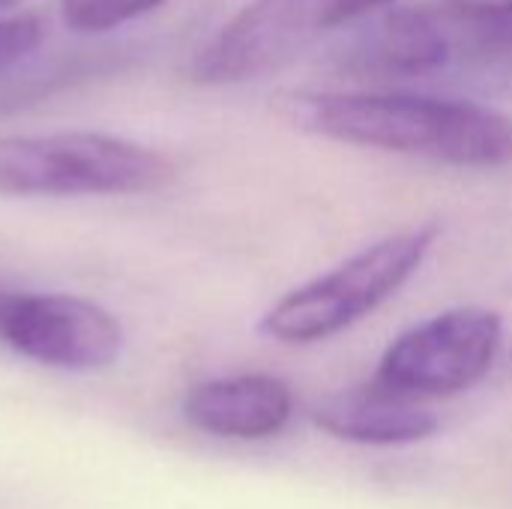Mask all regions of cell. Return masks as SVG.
<instances>
[{"label": "cell", "instance_id": "1", "mask_svg": "<svg viewBox=\"0 0 512 509\" xmlns=\"http://www.w3.org/2000/svg\"><path fill=\"white\" fill-rule=\"evenodd\" d=\"M294 120L324 138L387 153L426 156L459 168L512 162V120L495 108L423 93H312Z\"/></svg>", "mask_w": 512, "mask_h": 509}, {"label": "cell", "instance_id": "2", "mask_svg": "<svg viewBox=\"0 0 512 509\" xmlns=\"http://www.w3.org/2000/svg\"><path fill=\"white\" fill-rule=\"evenodd\" d=\"M435 240L438 225H420L363 246L333 270L282 294L261 315V333L285 345H312L345 333L417 276Z\"/></svg>", "mask_w": 512, "mask_h": 509}, {"label": "cell", "instance_id": "3", "mask_svg": "<svg viewBox=\"0 0 512 509\" xmlns=\"http://www.w3.org/2000/svg\"><path fill=\"white\" fill-rule=\"evenodd\" d=\"M174 177L165 153L102 135L51 132L0 138V195L69 198V195H141Z\"/></svg>", "mask_w": 512, "mask_h": 509}, {"label": "cell", "instance_id": "4", "mask_svg": "<svg viewBox=\"0 0 512 509\" xmlns=\"http://www.w3.org/2000/svg\"><path fill=\"white\" fill-rule=\"evenodd\" d=\"M504 345V321L483 306L438 312L393 339L378 360L372 384L420 402L447 399L480 384Z\"/></svg>", "mask_w": 512, "mask_h": 509}, {"label": "cell", "instance_id": "5", "mask_svg": "<svg viewBox=\"0 0 512 509\" xmlns=\"http://www.w3.org/2000/svg\"><path fill=\"white\" fill-rule=\"evenodd\" d=\"M390 0H252L192 60L198 84H240L282 69L318 36Z\"/></svg>", "mask_w": 512, "mask_h": 509}, {"label": "cell", "instance_id": "6", "mask_svg": "<svg viewBox=\"0 0 512 509\" xmlns=\"http://www.w3.org/2000/svg\"><path fill=\"white\" fill-rule=\"evenodd\" d=\"M0 345L48 369L99 372L120 360L123 327L105 306L84 297L3 288Z\"/></svg>", "mask_w": 512, "mask_h": 509}, {"label": "cell", "instance_id": "7", "mask_svg": "<svg viewBox=\"0 0 512 509\" xmlns=\"http://www.w3.org/2000/svg\"><path fill=\"white\" fill-rule=\"evenodd\" d=\"M183 417L213 438L264 441L294 417V393L273 375H231L195 384L183 399Z\"/></svg>", "mask_w": 512, "mask_h": 509}, {"label": "cell", "instance_id": "8", "mask_svg": "<svg viewBox=\"0 0 512 509\" xmlns=\"http://www.w3.org/2000/svg\"><path fill=\"white\" fill-rule=\"evenodd\" d=\"M312 420L330 438L363 447H405L438 432L441 420L420 402L393 396L375 384L330 393L312 405Z\"/></svg>", "mask_w": 512, "mask_h": 509}, {"label": "cell", "instance_id": "9", "mask_svg": "<svg viewBox=\"0 0 512 509\" xmlns=\"http://www.w3.org/2000/svg\"><path fill=\"white\" fill-rule=\"evenodd\" d=\"M351 63L390 75H426L453 63L444 9H393L351 51Z\"/></svg>", "mask_w": 512, "mask_h": 509}, {"label": "cell", "instance_id": "10", "mask_svg": "<svg viewBox=\"0 0 512 509\" xmlns=\"http://www.w3.org/2000/svg\"><path fill=\"white\" fill-rule=\"evenodd\" d=\"M453 63L512 57V3L444 9Z\"/></svg>", "mask_w": 512, "mask_h": 509}, {"label": "cell", "instance_id": "11", "mask_svg": "<svg viewBox=\"0 0 512 509\" xmlns=\"http://www.w3.org/2000/svg\"><path fill=\"white\" fill-rule=\"evenodd\" d=\"M162 0H60L63 18L78 33H105L138 15H147Z\"/></svg>", "mask_w": 512, "mask_h": 509}, {"label": "cell", "instance_id": "12", "mask_svg": "<svg viewBox=\"0 0 512 509\" xmlns=\"http://www.w3.org/2000/svg\"><path fill=\"white\" fill-rule=\"evenodd\" d=\"M45 39V27L36 15L0 18V75L27 60Z\"/></svg>", "mask_w": 512, "mask_h": 509}, {"label": "cell", "instance_id": "13", "mask_svg": "<svg viewBox=\"0 0 512 509\" xmlns=\"http://www.w3.org/2000/svg\"><path fill=\"white\" fill-rule=\"evenodd\" d=\"M453 6H492L495 0H450Z\"/></svg>", "mask_w": 512, "mask_h": 509}, {"label": "cell", "instance_id": "14", "mask_svg": "<svg viewBox=\"0 0 512 509\" xmlns=\"http://www.w3.org/2000/svg\"><path fill=\"white\" fill-rule=\"evenodd\" d=\"M15 3H18V0H0V12L9 9V6H15Z\"/></svg>", "mask_w": 512, "mask_h": 509}, {"label": "cell", "instance_id": "15", "mask_svg": "<svg viewBox=\"0 0 512 509\" xmlns=\"http://www.w3.org/2000/svg\"><path fill=\"white\" fill-rule=\"evenodd\" d=\"M504 3H512V0H495L492 6H504Z\"/></svg>", "mask_w": 512, "mask_h": 509}, {"label": "cell", "instance_id": "16", "mask_svg": "<svg viewBox=\"0 0 512 509\" xmlns=\"http://www.w3.org/2000/svg\"><path fill=\"white\" fill-rule=\"evenodd\" d=\"M510 369H512V357H510Z\"/></svg>", "mask_w": 512, "mask_h": 509}]
</instances>
